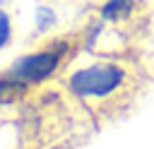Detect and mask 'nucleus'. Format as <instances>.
I'll return each mask as SVG.
<instances>
[{
  "label": "nucleus",
  "mask_w": 154,
  "mask_h": 149,
  "mask_svg": "<svg viewBox=\"0 0 154 149\" xmlns=\"http://www.w3.org/2000/svg\"><path fill=\"white\" fill-rule=\"evenodd\" d=\"M67 91L94 115H120L140 96L142 74L125 60L101 58L65 79Z\"/></svg>",
  "instance_id": "1"
},
{
  "label": "nucleus",
  "mask_w": 154,
  "mask_h": 149,
  "mask_svg": "<svg viewBox=\"0 0 154 149\" xmlns=\"http://www.w3.org/2000/svg\"><path fill=\"white\" fill-rule=\"evenodd\" d=\"M70 50H72V41L70 38H55V41L43 43L41 48H36L31 53H24L19 60H14L5 70V74L31 89V87L46 82L48 77H53L63 67V62H65Z\"/></svg>",
  "instance_id": "2"
},
{
  "label": "nucleus",
  "mask_w": 154,
  "mask_h": 149,
  "mask_svg": "<svg viewBox=\"0 0 154 149\" xmlns=\"http://www.w3.org/2000/svg\"><path fill=\"white\" fill-rule=\"evenodd\" d=\"M137 0H106L101 7V17L106 22H128L135 12Z\"/></svg>",
  "instance_id": "3"
},
{
  "label": "nucleus",
  "mask_w": 154,
  "mask_h": 149,
  "mask_svg": "<svg viewBox=\"0 0 154 149\" xmlns=\"http://www.w3.org/2000/svg\"><path fill=\"white\" fill-rule=\"evenodd\" d=\"M12 31H14V29H12V17H10V12L0 7V50L10 46Z\"/></svg>",
  "instance_id": "4"
}]
</instances>
